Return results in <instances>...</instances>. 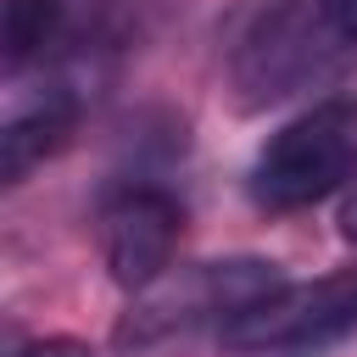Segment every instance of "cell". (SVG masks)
I'll return each mask as SVG.
<instances>
[{
	"label": "cell",
	"instance_id": "7a4b0ae2",
	"mask_svg": "<svg viewBox=\"0 0 357 357\" xmlns=\"http://www.w3.org/2000/svg\"><path fill=\"white\" fill-rule=\"evenodd\" d=\"M290 279L279 262L268 257H223V262H195L184 268L173 284H151L139 296V307L123 318L117 340L123 346H145V340H167L178 329H195V324H234L240 312L262 307L268 296H279Z\"/></svg>",
	"mask_w": 357,
	"mask_h": 357
},
{
	"label": "cell",
	"instance_id": "277c9868",
	"mask_svg": "<svg viewBox=\"0 0 357 357\" xmlns=\"http://www.w3.org/2000/svg\"><path fill=\"white\" fill-rule=\"evenodd\" d=\"M184 234V206L156 190V184H123L117 195H106L100 206V262L112 273V284L145 296L151 284L167 279L173 251Z\"/></svg>",
	"mask_w": 357,
	"mask_h": 357
},
{
	"label": "cell",
	"instance_id": "3957f363",
	"mask_svg": "<svg viewBox=\"0 0 357 357\" xmlns=\"http://www.w3.org/2000/svg\"><path fill=\"white\" fill-rule=\"evenodd\" d=\"M357 335V268L284 284L262 307L218 329L229 357H329Z\"/></svg>",
	"mask_w": 357,
	"mask_h": 357
},
{
	"label": "cell",
	"instance_id": "52a82bcc",
	"mask_svg": "<svg viewBox=\"0 0 357 357\" xmlns=\"http://www.w3.org/2000/svg\"><path fill=\"white\" fill-rule=\"evenodd\" d=\"M61 28V0H6L0 11V45H6V73H22Z\"/></svg>",
	"mask_w": 357,
	"mask_h": 357
},
{
	"label": "cell",
	"instance_id": "6da1fadb",
	"mask_svg": "<svg viewBox=\"0 0 357 357\" xmlns=\"http://www.w3.org/2000/svg\"><path fill=\"white\" fill-rule=\"evenodd\" d=\"M357 178V106L351 100H318L301 117H290L251 162V201L268 212H301L329 195H340Z\"/></svg>",
	"mask_w": 357,
	"mask_h": 357
},
{
	"label": "cell",
	"instance_id": "8992f818",
	"mask_svg": "<svg viewBox=\"0 0 357 357\" xmlns=\"http://www.w3.org/2000/svg\"><path fill=\"white\" fill-rule=\"evenodd\" d=\"M73 117H78V100L61 84L33 95L28 106H17L6 117V128H0V173H6V184H22L45 156H56L67 145V134H73Z\"/></svg>",
	"mask_w": 357,
	"mask_h": 357
},
{
	"label": "cell",
	"instance_id": "30bf717a",
	"mask_svg": "<svg viewBox=\"0 0 357 357\" xmlns=\"http://www.w3.org/2000/svg\"><path fill=\"white\" fill-rule=\"evenodd\" d=\"M340 240H351V245H357V195L340 206Z\"/></svg>",
	"mask_w": 357,
	"mask_h": 357
},
{
	"label": "cell",
	"instance_id": "9c48e42d",
	"mask_svg": "<svg viewBox=\"0 0 357 357\" xmlns=\"http://www.w3.org/2000/svg\"><path fill=\"white\" fill-rule=\"evenodd\" d=\"M329 17H335V28H340V39L357 45V0H329Z\"/></svg>",
	"mask_w": 357,
	"mask_h": 357
},
{
	"label": "cell",
	"instance_id": "ba28073f",
	"mask_svg": "<svg viewBox=\"0 0 357 357\" xmlns=\"http://www.w3.org/2000/svg\"><path fill=\"white\" fill-rule=\"evenodd\" d=\"M11 357H95L84 340H67V335H50V340H33V346H22V351H11Z\"/></svg>",
	"mask_w": 357,
	"mask_h": 357
},
{
	"label": "cell",
	"instance_id": "5b68a950",
	"mask_svg": "<svg viewBox=\"0 0 357 357\" xmlns=\"http://www.w3.org/2000/svg\"><path fill=\"white\" fill-rule=\"evenodd\" d=\"M329 33H340L335 17H318L307 0H279L273 11H262V22L245 33V45L234 56L240 89H251V100L290 95L307 73H318Z\"/></svg>",
	"mask_w": 357,
	"mask_h": 357
}]
</instances>
